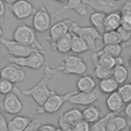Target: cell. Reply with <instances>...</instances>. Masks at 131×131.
<instances>
[{
  "label": "cell",
  "instance_id": "9a60e30c",
  "mask_svg": "<svg viewBox=\"0 0 131 131\" xmlns=\"http://www.w3.org/2000/svg\"><path fill=\"white\" fill-rule=\"evenodd\" d=\"M88 6L84 3V0H68L67 3L57 11L54 12V16L61 14L64 11L73 10L81 16H84L88 13Z\"/></svg>",
  "mask_w": 131,
  "mask_h": 131
},
{
  "label": "cell",
  "instance_id": "7dc6e473",
  "mask_svg": "<svg viewBox=\"0 0 131 131\" xmlns=\"http://www.w3.org/2000/svg\"><path fill=\"white\" fill-rule=\"evenodd\" d=\"M54 1H56V2H59V3H64V2H67L68 0H54Z\"/></svg>",
  "mask_w": 131,
  "mask_h": 131
},
{
  "label": "cell",
  "instance_id": "b9f144b4",
  "mask_svg": "<svg viewBox=\"0 0 131 131\" xmlns=\"http://www.w3.org/2000/svg\"><path fill=\"white\" fill-rule=\"evenodd\" d=\"M124 114L129 120H131V101L126 103V106L124 107Z\"/></svg>",
  "mask_w": 131,
  "mask_h": 131
},
{
  "label": "cell",
  "instance_id": "7a4b0ae2",
  "mask_svg": "<svg viewBox=\"0 0 131 131\" xmlns=\"http://www.w3.org/2000/svg\"><path fill=\"white\" fill-rule=\"evenodd\" d=\"M57 71L66 75L83 76L87 72V64L83 60V58L78 54H68L63 57L61 64L57 68Z\"/></svg>",
  "mask_w": 131,
  "mask_h": 131
},
{
  "label": "cell",
  "instance_id": "7c38bea8",
  "mask_svg": "<svg viewBox=\"0 0 131 131\" xmlns=\"http://www.w3.org/2000/svg\"><path fill=\"white\" fill-rule=\"evenodd\" d=\"M84 3L94 11H100L106 14L116 10H120L123 5L121 4V1L115 0H84Z\"/></svg>",
  "mask_w": 131,
  "mask_h": 131
},
{
  "label": "cell",
  "instance_id": "ffe728a7",
  "mask_svg": "<svg viewBox=\"0 0 131 131\" xmlns=\"http://www.w3.org/2000/svg\"><path fill=\"white\" fill-rule=\"evenodd\" d=\"M119 87H120L119 82L113 77L100 80L98 83V88H99L100 92L103 94H107V95L113 93V92L118 91Z\"/></svg>",
  "mask_w": 131,
  "mask_h": 131
},
{
  "label": "cell",
  "instance_id": "30bf717a",
  "mask_svg": "<svg viewBox=\"0 0 131 131\" xmlns=\"http://www.w3.org/2000/svg\"><path fill=\"white\" fill-rule=\"evenodd\" d=\"M72 24H73V21L71 19L66 18V19H61L59 21H56L54 25L51 26V28L49 30V36L47 37V40L50 43L51 48L54 46V44L56 43V41L58 39H60L66 34L71 32Z\"/></svg>",
  "mask_w": 131,
  "mask_h": 131
},
{
  "label": "cell",
  "instance_id": "277c9868",
  "mask_svg": "<svg viewBox=\"0 0 131 131\" xmlns=\"http://www.w3.org/2000/svg\"><path fill=\"white\" fill-rule=\"evenodd\" d=\"M71 32L73 34H76V35L80 36L82 39H84L87 42L90 50L97 51L96 41L102 39V34H100L93 26L83 27V26H80L78 23L73 21V24L71 26Z\"/></svg>",
  "mask_w": 131,
  "mask_h": 131
},
{
  "label": "cell",
  "instance_id": "f546056e",
  "mask_svg": "<svg viewBox=\"0 0 131 131\" xmlns=\"http://www.w3.org/2000/svg\"><path fill=\"white\" fill-rule=\"evenodd\" d=\"M102 43L103 45L110 44H122V40L117 31H106L102 34Z\"/></svg>",
  "mask_w": 131,
  "mask_h": 131
},
{
  "label": "cell",
  "instance_id": "603a6c76",
  "mask_svg": "<svg viewBox=\"0 0 131 131\" xmlns=\"http://www.w3.org/2000/svg\"><path fill=\"white\" fill-rule=\"evenodd\" d=\"M92 59H93V62H97V63H99L105 68H108V69H113L116 66V57H113L106 53L99 51V50L94 52Z\"/></svg>",
  "mask_w": 131,
  "mask_h": 131
},
{
  "label": "cell",
  "instance_id": "7402d4cb",
  "mask_svg": "<svg viewBox=\"0 0 131 131\" xmlns=\"http://www.w3.org/2000/svg\"><path fill=\"white\" fill-rule=\"evenodd\" d=\"M105 18H106V13L100 12V11H94L90 14V23L91 25L100 33L103 34L105 32Z\"/></svg>",
  "mask_w": 131,
  "mask_h": 131
},
{
  "label": "cell",
  "instance_id": "e575fe53",
  "mask_svg": "<svg viewBox=\"0 0 131 131\" xmlns=\"http://www.w3.org/2000/svg\"><path fill=\"white\" fill-rule=\"evenodd\" d=\"M16 89L14 87V83H12L8 80H5V79H1V81H0V92H1V94H3V95L9 94V93L15 91Z\"/></svg>",
  "mask_w": 131,
  "mask_h": 131
},
{
  "label": "cell",
  "instance_id": "d4e9b609",
  "mask_svg": "<svg viewBox=\"0 0 131 131\" xmlns=\"http://www.w3.org/2000/svg\"><path fill=\"white\" fill-rule=\"evenodd\" d=\"M32 119L26 116H15L8 121L10 131H24L30 124Z\"/></svg>",
  "mask_w": 131,
  "mask_h": 131
},
{
  "label": "cell",
  "instance_id": "5bb4252c",
  "mask_svg": "<svg viewBox=\"0 0 131 131\" xmlns=\"http://www.w3.org/2000/svg\"><path fill=\"white\" fill-rule=\"evenodd\" d=\"M98 98V94L96 90L92 91H76L71 98L69 99V102L76 105H92Z\"/></svg>",
  "mask_w": 131,
  "mask_h": 131
},
{
  "label": "cell",
  "instance_id": "7bdbcfd3",
  "mask_svg": "<svg viewBox=\"0 0 131 131\" xmlns=\"http://www.w3.org/2000/svg\"><path fill=\"white\" fill-rule=\"evenodd\" d=\"M6 3L3 1V0H0V16H1V19H3L4 17V14H5V10H6Z\"/></svg>",
  "mask_w": 131,
  "mask_h": 131
},
{
  "label": "cell",
  "instance_id": "3957f363",
  "mask_svg": "<svg viewBox=\"0 0 131 131\" xmlns=\"http://www.w3.org/2000/svg\"><path fill=\"white\" fill-rule=\"evenodd\" d=\"M12 37H13V40L16 42H19V43L28 45V46L36 47V48L40 49L41 51L45 52L43 46L40 44V42L37 39L36 31L33 27H30L26 24L19 25L14 29Z\"/></svg>",
  "mask_w": 131,
  "mask_h": 131
},
{
  "label": "cell",
  "instance_id": "681fc988",
  "mask_svg": "<svg viewBox=\"0 0 131 131\" xmlns=\"http://www.w3.org/2000/svg\"><path fill=\"white\" fill-rule=\"evenodd\" d=\"M129 64H130V66H131V55H130V56H129Z\"/></svg>",
  "mask_w": 131,
  "mask_h": 131
},
{
  "label": "cell",
  "instance_id": "4fadbf2b",
  "mask_svg": "<svg viewBox=\"0 0 131 131\" xmlns=\"http://www.w3.org/2000/svg\"><path fill=\"white\" fill-rule=\"evenodd\" d=\"M34 5L29 0H18L11 5V12L16 19H26L35 13Z\"/></svg>",
  "mask_w": 131,
  "mask_h": 131
},
{
  "label": "cell",
  "instance_id": "52a82bcc",
  "mask_svg": "<svg viewBox=\"0 0 131 131\" xmlns=\"http://www.w3.org/2000/svg\"><path fill=\"white\" fill-rule=\"evenodd\" d=\"M9 60L18 64L21 68H29L32 70H39L45 62V52L35 51L25 57H10Z\"/></svg>",
  "mask_w": 131,
  "mask_h": 131
},
{
  "label": "cell",
  "instance_id": "e0dca14e",
  "mask_svg": "<svg viewBox=\"0 0 131 131\" xmlns=\"http://www.w3.org/2000/svg\"><path fill=\"white\" fill-rule=\"evenodd\" d=\"M72 40H73V34L72 32H69L63 37H61L56 41L54 46L51 48L52 51H57L63 54L72 51Z\"/></svg>",
  "mask_w": 131,
  "mask_h": 131
},
{
  "label": "cell",
  "instance_id": "6da1fadb",
  "mask_svg": "<svg viewBox=\"0 0 131 131\" xmlns=\"http://www.w3.org/2000/svg\"><path fill=\"white\" fill-rule=\"evenodd\" d=\"M57 69H53L49 66H45L43 77L39 80V82L36 85L24 90L23 94L26 96L32 97L34 101L38 104V106H42L53 92V90H51L48 87V83L50 82V80L52 79Z\"/></svg>",
  "mask_w": 131,
  "mask_h": 131
},
{
  "label": "cell",
  "instance_id": "c3c4849f",
  "mask_svg": "<svg viewBox=\"0 0 131 131\" xmlns=\"http://www.w3.org/2000/svg\"><path fill=\"white\" fill-rule=\"evenodd\" d=\"M56 131H63V130H62V129H61V128H60V127H58V128H57V129H56Z\"/></svg>",
  "mask_w": 131,
  "mask_h": 131
},
{
  "label": "cell",
  "instance_id": "ba28073f",
  "mask_svg": "<svg viewBox=\"0 0 131 131\" xmlns=\"http://www.w3.org/2000/svg\"><path fill=\"white\" fill-rule=\"evenodd\" d=\"M33 28L37 33L43 34L51 28V16L45 6H40L34 13L32 19Z\"/></svg>",
  "mask_w": 131,
  "mask_h": 131
},
{
  "label": "cell",
  "instance_id": "bcb514c9",
  "mask_svg": "<svg viewBox=\"0 0 131 131\" xmlns=\"http://www.w3.org/2000/svg\"><path fill=\"white\" fill-rule=\"evenodd\" d=\"M6 4H10V5H12L13 3H15L16 1H18V0H3Z\"/></svg>",
  "mask_w": 131,
  "mask_h": 131
},
{
  "label": "cell",
  "instance_id": "ab89813d",
  "mask_svg": "<svg viewBox=\"0 0 131 131\" xmlns=\"http://www.w3.org/2000/svg\"><path fill=\"white\" fill-rule=\"evenodd\" d=\"M0 131H10L8 121L4 117V115H0Z\"/></svg>",
  "mask_w": 131,
  "mask_h": 131
},
{
  "label": "cell",
  "instance_id": "1f68e13d",
  "mask_svg": "<svg viewBox=\"0 0 131 131\" xmlns=\"http://www.w3.org/2000/svg\"><path fill=\"white\" fill-rule=\"evenodd\" d=\"M120 10L122 13V24L127 25L131 28V1L124 2Z\"/></svg>",
  "mask_w": 131,
  "mask_h": 131
},
{
  "label": "cell",
  "instance_id": "cb8c5ba5",
  "mask_svg": "<svg viewBox=\"0 0 131 131\" xmlns=\"http://www.w3.org/2000/svg\"><path fill=\"white\" fill-rule=\"evenodd\" d=\"M103 116H102L101 111L94 105H88L83 110V119L90 124L96 123Z\"/></svg>",
  "mask_w": 131,
  "mask_h": 131
},
{
  "label": "cell",
  "instance_id": "5b68a950",
  "mask_svg": "<svg viewBox=\"0 0 131 131\" xmlns=\"http://www.w3.org/2000/svg\"><path fill=\"white\" fill-rule=\"evenodd\" d=\"M76 91H70L66 94H57L55 91L52 92V94L48 97V99L45 101V103L42 106H38L37 112L39 114H55L57 113L64 102L69 101L71 96Z\"/></svg>",
  "mask_w": 131,
  "mask_h": 131
},
{
  "label": "cell",
  "instance_id": "8d00e7d4",
  "mask_svg": "<svg viewBox=\"0 0 131 131\" xmlns=\"http://www.w3.org/2000/svg\"><path fill=\"white\" fill-rule=\"evenodd\" d=\"M41 125L42 124H41V120L40 119H38V118L32 119L30 124L27 126V128L24 131H39Z\"/></svg>",
  "mask_w": 131,
  "mask_h": 131
},
{
  "label": "cell",
  "instance_id": "ee69618b",
  "mask_svg": "<svg viewBox=\"0 0 131 131\" xmlns=\"http://www.w3.org/2000/svg\"><path fill=\"white\" fill-rule=\"evenodd\" d=\"M120 64H124V59L121 56L116 57V66H120Z\"/></svg>",
  "mask_w": 131,
  "mask_h": 131
},
{
  "label": "cell",
  "instance_id": "8fae6325",
  "mask_svg": "<svg viewBox=\"0 0 131 131\" xmlns=\"http://www.w3.org/2000/svg\"><path fill=\"white\" fill-rule=\"evenodd\" d=\"M1 79L8 80L12 83H20L26 79V73L18 64L11 62L1 69Z\"/></svg>",
  "mask_w": 131,
  "mask_h": 131
},
{
  "label": "cell",
  "instance_id": "8992f818",
  "mask_svg": "<svg viewBox=\"0 0 131 131\" xmlns=\"http://www.w3.org/2000/svg\"><path fill=\"white\" fill-rule=\"evenodd\" d=\"M0 42L6 48L7 53L10 54L12 57H25V56H28L35 51H41L40 49H38L36 47L28 46V45L21 44L19 42H16L14 40L5 39L3 37L0 38Z\"/></svg>",
  "mask_w": 131,
  "mask_h": 131
},
{
  "label": "cell",
  "instance_id": "484cf974",
  "mask_svg": "<svg viewBox=\"0 0 131 131\" xmlns=\"http://www.w3.org/2000/svg\"><path fill=\"white\" fill-rule=\"evenodd\" d=\"M63 121L69 123L72 126H75L78 122L83 120V112L80 111L79 108H71L64 113H62L59 116Z\"/></svg>",
  "mask_w": 131,
  "mask_h": 131
},
{
  "label": "cell",
  "instance_id": "d6a6232c",
  "mask_svg": "<svg viewBox=\"0 0 131 131\" xmlns=\"http://www.w3.org/2000/svg\"><path fill=\"white\" fill-rule=\"evenodd\" d=\"M115 114H119V113H107L106 115H104L99 121H97L96 123L91 125V130L90 131H106V124L108 119L115 115Z\"/></svg>",
  "mask_w": 131,
  "mask_h": 131
},
{
  "label": "cell",
  "instance_id": "ac0fdd59",
  "mask_svg": "<svg viewBox=\"0 0 131 131\" xmlns=\"http://www.w3.org/2000/svg\"><path fill=\"white\" fill-rule=\"evenodd\" d=\"M122 13L121 10H116L106 14L105 18V32L106 31H117L122 25Z\"/></svg>",
  "mask_w": 131,
  "mask_h": 131
},
{
  "label": "cell",
  "instance_id": "f907efd6",
  "mask_svg": "<svg viewBox=\"0 0 131 131\" xmlns=\"http://www.w3.org/2000/svg\"><path fill=\"white\" fill-rule=\"evenodd\" d=\"M129 131H131V126H130V128H129Z\"/></svg>",
  "mask_w": 131,
  "mask_h": 131
},
{
  "label": "cell",
  "instance_id": "74e56055",
  "mask_svg": "<svg viewBox=\"0 0 131 131\" xmlns=\"http://www.w3.org/2000/svg\"><path fill=\"white\" fill-rule=\"evenodd\" d=\"M90 130H91L90 123H88L84 119L81 120L80 122H78L74 126V131H90Z\"/></svg>",
  "mask_w": 131,
  "mask_h": 131
},
{
  "label": "cell",
  "instance_id": "44dd1931",
  "mask_svg": "<svg viewBox=\"0 0 131 131\" xmlns=\"http://www.w3.org/2000/svg\"><path fill=\"white\" fill-rule=\"evenodd\" d=\"M76 87L78 91H92L96 88V82L90 75H83L77 80Z\"/></svg>",
  "mask_w": 131,
  "mask_h": 131
},
{
  "label": "cell",
  "instance_id": "f1b7e54d",
  "mask_svg": "<svg viewBox=\"0 0 131 131\" xmlns=\"http://www.w3.org/2000/svg\"><path fill=\"white\" fill-rule=\"evenodd\" d=\"M94 63V71H93V74L95 76L96 79H98L99 81L100 80H103V79H106V78H110L112 77V73H113V69H108V68H105L97 62H93Z\"/></svg>",
  "mask_w": 131,
  "mask_h": 131
},
{
  "label": "cell",
  "instance_id": "836d02e7",
  "mask_svg": "<svg viewBox=\"0 0 131 131\" xmlns=\"http://www.w3.org/2000/svg\"><path fill=\"white\" fill-rule=\"evenodd\" d=\"M118 93L120 94L124 103L130 102L131 101V83L121 84L119 89H118Z\"/></svg>",
  "mask_w": 131,
  "mask_h": 131
},
{
  "label": "cell",
  "instance_id": "816d5d0a",
  "mask_svg": "<svg viewBox=\"0 0 131 131\" xmlns=\"http://www.w3.org/2000/svg\"><path fill=\"white\" fill-rule=\"evenodd\" d=\"M115 1H122V0H115Z\"/></svg>",
  "mask_w": 131,
  "mask_h": 131
},
{
  "label": "cell",
  "instance_id": "60d3db41",
  "mask_svg": "<svg viewBox=\"0 0 131 131\" xmlns=\"http://www.w3.org/2000/svg\"><path fill=\"white\" fill-rule=\"evenodd\" d=\"M56 127L52 124H42L39 131H56Z\"/></svg>",
  "mask_w": 131,
  "mask_h": 131
},
{
  "label": "cell",
  "instance_id": "4316f807",
  "mask_svg": "<svg viewBox=\"0 0 131 131\" xmlns=\"http://www.w3.org/2000/svg\"><path fill=\"white\" fill-rule=\"evenodd\" d=\"M73 34V33H72ZM90 50L87 42L82 39L80 36L73 34V40H72V52L76 54H80L83 52H86Z\"/></svg>",
  "mask_w": 131,
  "mask_h": 131
},
{
  "label": "cell",
  "instance_id": "f35d334b",
  "mask_svg": "<svg viewBox=\"0 0 131 131\" xmlns=\"http://www.w3.org/2000/svg\"><path fill=\"white\" fill-rule=\"evenodd\" d=\"M58 124H59V127L63 131H74V126H72L69 123H67L66 121H63L60 117L58 118Z\"/></svg>",
  "mask_w": 131,
  "mask_h": 131
},
{
  "label": "cell",
  "instance_id": "d6986e66",
  "mask_svg": "<svg viewBox=\"0 0 131 131\" xmlns=\"http://www.w3.org/2000/svg\"><path fill=\"white\" fill-rule=\"evenodd\" d=\"M128 126V121L118 114L113 115L106 124V131H123Z\"/></svg>",
  "mask_w": 131,
  "mask_h": 131
},
{
  "label": "cell",
  "instance_id": "9c48e42d",
  "mask_svg": "<svg viewBox=\"0 0 131 131\" xmlns=\"http://www.w3.org/2000/svg\"><path fill=\"white\" fill-rule=\"evenodd\" d=\"M23 101L19 97V91H15L4 95L3 100L1 101V110L10 115H17L23 110Z\"/></svg>",
  "mask_w": 131,
  "mask_h": 131
},
{
  "label": "cell",
  "instance_id": "2e32d148",
  "mask_svg": "<svg viewBox=\"0 0 131 131\" xmlns=\"http://www.w3.org/2000/svg\"><path fill=\"white\" fill-rule=\"evenodd\" d=\"M123 104H124V101L121 98L118 91L108 94L105 99V105L108 112L111 113H120L123 110Z\"/></svg>",
  "mask_w": 131,
  "mask_h": 131
},
{
  "label": "cell",
  "instance_id": "f6af8a7d",
  "mask_svg": "<svg viewBox=\"0 0 131 131\" xmlns=\"http://www.w3.org/2000/svg\"><path fill=\"white\" fill-rule=\"evenodd\" d=\"M122 46H123V48H126V47H128V46H131V37H130V39H129L127 42L122 43Z\"/></svg>",
  "mask_w": 131,
  "mask_h": 131
},
{
  "label": "cell",
  "instance_id": "d590c367",
  "mask_svg": "<svg viewBox=\"0 0 131 131\" xmlns=\"http://www.w3.org/2000/svg\"><path fill=\"white\" fill-rule=\"evenodd\" d=\"M117 32H118L121 40H122V43L127 42L131 37V28L129 26H127V25L122 24L121 27L117 30Z\"/></svg>",
  "mask_w": 131,
  "mask_h": 131
},
{
  "label": "cell",
  "instance_id": "83f0119b",
  "mask_svg": "<svg viewBox=\"0 0 131 131\" xmlns=\"http://www.w3.org/2000/svg\"><path fill=\"white\" fill-rule=\"evenodd\" d=\"M112 77L115 78L119 84H124L126 83V81L128 80L129 77V71L128 69L124 66V64H120V66H115L113 68V73H112Z\"/></svg>",
  "mask_w": 131,
  "mask_h": 131
},
{
  "label": "cell",
  "instance_id": "4dcf8cb0",
  "mask_svg": "<svg viewBox=\"0 0 131 131\" xmlns=\"http://www.w3.org/2000/svg\"><path fill=\"white\" fill-rule=\"evenodd\" d=\"M123 49L124 48L122 44H110V45H103V47L99 51L106 53L113 57H118V56H121Z\"/></svg>",
  "mask_w": 131,
  "mask_h": 131
}]
</instances>
